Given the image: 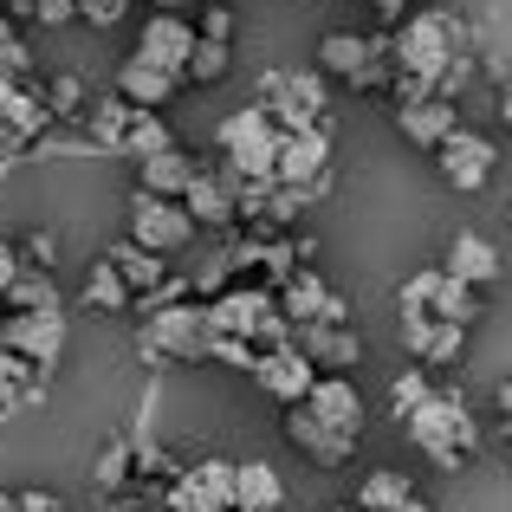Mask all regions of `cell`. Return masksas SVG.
Segmentation results:
<instances>
[{"instance_id": "6da1fadb", "label": "cell", "mask_w": 512, "mask_h": 512, "mask_svg": "<svg viewBox=\"0 0 512 512\" xmlns=\"http://www.w3.org/2000/svg\"><path fill=\"white\" fill-rule=\"evenodd\" d=\"M389 46H396V72L422 78V85L435 91L441 72H448L454 59H467V20L454 7L422 0V7H415L402 26H389Z\"/></svg>"}, {"instance_id": "7a4b0ae2", "label": "cell", "mask_w": 512, "mask_h": 512, "mask_svg": "<svg viewBox=\"0 0 512 512\" xmlns=\"http://www.w3.org/2000/svg\"><path fill=\"white\" fill-rule=\"evenodd\" d=\"M409 448H422L435 467H467L480 454V422H474V409H467V396L461 389H428V402L409 415Z\"/></svg>"}, {"instance_id": "3957f363", "label": "cell", "mask_w": 512, "mask_h": 512, "mask_svg": "<svg viewBox=\"0 0 512 512\" xmlns=\"http://www.w3.org/2000/svg\"><path fill=\"white\" fill-rule=\"evenodd\" d=\"M137 357L150 363V370H169V363H201V357H208V305L175 299V305H163V312H143Z\"/></svg>"}, {"instance_id": "277c9868", "label": "cell", "mask_w": 512, "mask_h": 512, "mask_svg": "<svg viewBox=\"0 0 512 512\" xmlns=\"http://www.w3.org/2000/svg\"><path fill=\"white\" fill-rule=\"evenodd\" d=\"M279 137H286V124L266 104H240L221 117V156L247 182H279Z\"/></svg>"}, {"instance_id": "5b68a950", "label": "cell", "mask_w": 512, "mask_h": 512, "mask_svg": "<svg viewBox=\"0 0 512 512\" xmlns=\"http://www.w3.org/2000/svg\"><path fill=\"white\" fill-rule=\"evenodd\" d=\"M318 72L325 78H350V85H383L396 78V46L389 39H370V33H325L318 39Z\"/></svg>"}, {"instance_id": "8992f818", "label": "cell", "mask_w": 512, "mask_h": 512, "mask_svg": "<svg viewBox=\"0 0 512 512\" xmlns=\"http://www.w3.org/2000/svg\"><path fill=\"white\" fill-rule=\"evenodd\" d=\"M253 104L279 117L286 130H305V124H331V91H325V72H266Z\"/></svg>"}, {"instance_id": "52a82bcc", "label": "cell", "mask_w": 512, "mask_h": 512, "mask_svg": "<svg viewBox=\"0 0 512 512\" xmlns=\"http://www.w3.org/2000/svg\"><path fill=\"white\" fill-rule=\"evenodd\" d=\"M234 480H240V461L201 454L195 467H175L169 474V506L175 512H240L234 506Z\"/></svg>"}, {"instance_id": "ba28073f", "label": "cell", "mask_w": 512, "mask_h": 512, "mask_svg": "<svg viewBox=\"0 0 512 512\" xmlns=\"http://www.w3.org/2000/svg\"><path fill=\"white\" fill-rule=\"evenodd\" d=\"M402 312H428V318H448V325H474L480 318V286L454 279L448 266H428L402 286Z\"/></svg>"}, {"instance_id": "9c48e42d", "label": "cell", "mask_w": 512, "mask_h": 512, "mask_svg": "<svg viewBox=\"0 0 512 512\" xmlns=\"http://www.w3.org/2000/svg\"><path fill=\"white\" fill-rule=\"evenodd\" d=\"M130 240H143L150 253H182L188 240H195V214L169 195L137 188V195H130Z\"/></svg>"}, {"instance_id": "30bf717a", "label": "cell", "mask_w": 512, "mask_h": 512, "mask_svg": "<svg viewBox=\"0 0 512 512\" xmlns=\"http://www.w3.org/2000/svg\"><path fill=\"white\" fill-rule=\"evenodd\" d=\"M65 338H72L65 312H0V344L20 350V357L33 363L39 376H46L52 363L65 357Z\"/></svg>"}, {"instance_id": "8fae6325", "label": "cell", "mask_w": 512, "mask_h": 512, "mask_svg": "<svg viewBox=\"0 0 512 512\" xmlns=\"http://www.w3.org/2000/svg\"><path fill=\"white\" fill-rule=\"evenodd\" d=\"M266 312H279V292L266 286H227L221 299H208V338H260ZM260 350V344H253Z\"/></svg>"}, {"instance_id": "7c38bea8", "label": "cell", "mask_w": 512, "mask_h": 512, "mask_svg": "<svg viewBox=\"0 0 512 512\" xmlns=\"http://www.w3.org/2000/svg\"><path fill=\"white\" fill-rule=\"evenodd\" d=\"M247 376H253V389H266L273 402H286V409H292V402H305V396H312V383H318L325 370H318V363L305 357L299 344H286V350H260Z\"/></svg>"}, {"instance_id": "4fadbf2b", "label": "cell", "mask_w": 512, "mask_h": 512, "mask_svg": "<svg viewBox=\"0 0 512 512\" xmlns=\"http://www.w3.org/2000/svg\"><path fill=\"white\" fill-rule=\"evenodd\" d=\"M435 163H441V175H448L461 195H480V188L493 182V169H500V150H493V137H480V130H454L448 143L435 150Z\"/></svg>"}, {"instance_id": "5bb4252c", "label": "cell", "mask_w": 512, "mask_h": 512, "mask_svg": "<svg viewBox=\"0 0 512 512\" xmlns=\"http://www.w3.org/2000/svg\"><path fill=\"white\" fill-rule=\"evenodd\" d=\"M195 46H201V26L188 20V13H169V7H156L150 20H143V33H137V52H143V59H150V65H169V72H182V78H188Z\"/></svg>"}, {"instance_id": "9a60e30c", "label": "cell", "mask_w": 512, "mask_h": 512, "mask_svg": "<svg viewBox=\"0 0 512 512\" xmlns=\"http://www.w3.org/2000/svg\"><path fill=\"white\" fill-rule=\"evenodd\" d=\"M286 441H292L299 454H312V467H344L350 454H357V435H344V428L318 422L305 402H292V409H286Z\"/></svg>"}, {"instance_id": "2e32d148", "label": "cell", "mask_w": 512, "mask_h": 512, "mask_svg": "<svg viewBox=\"0 0 512 512\" xmlns=\"http://www.w3.org/2000/svg\"><path fill=\"white\" fill-rule=\"evenodd\" d=\"M396 130L415 143V150H441V143L461 130V111H454V98H402L396 104Z\"/></svg>"}, {"instance_id": "e0dca14e", "label": "cell", "mask_w": 512, "mask_h": 512, "mask_svg": "<svg viewBox=\"0 0 512 512\" xmlns=\"http://www.w3.org/2000/svg\"><path fill=\"white\" fill-rule=\"evenodd\" d=\"M402 338H409L415 363L441 370V363H461V350H467V325H448V318H428V312H402Z\"/></svg>"}, {"instance_id": "ac0fdd59", "label": "cell", "mask_w": 512, "mask_h": 512, "mask_svg": "<svg viewBox=\"0 0 512 512\" xmlns=\"http://www.w3.org/2000/svg\"><path fill=\"white\" fill-rule=\"evenodd\" d=\"M331 169V124H305L279 137V182H318Z\"/></svg>"}, {"instance_id": "d6986e66", "label": "cell", "mask_w": 512, "mask_h": 512, "mask_svg": "<svg viewBox=\"0 0 512 512\" xmlns=\"http://www.w3.org/2000/svg\"><path fill=\"white\" fill-rule=\"evenodd\" d=\"M441 266H448L454 279H467V286H480L487 292L493 279L506 273V260H500V247H493L487 234H474V227H461V234L448 240V253H441Z\"/></svg>"}, {"instance_id": "ffe728a7", "label": "cell", "mask_w": 512, "mask_h": 512, "mask_svg": "<svg viewBox=\"0 0 512 512\" xmlns=\"http://www.w3.org/2000/svg\"><path fill=\"white\" fill-rule=\"evenodd\" d=\"M305 409H312L318 422L344 428V435H363V396H357V383H350L344 370H325V376H318L312 396H305Z\"/></svg>"}, {"instance_id": "44dd1931", "label": "cell", "mask_w": 512, "mask_h": 512, "mask_svg": "<svg viewBox=\"0 0 512 512\" xmlns=\"http://www.w3.org/2000/svg\"><path fill=\"white\" fill-rule=\"evenodd\" d=\"M182 85H188L182 72H169V65H150L143 52H130V59L117 65V91H124L130 104H143V111H163V104H169Z\"/></svg>"}, {"instance_id": "7402d4cb", "label": "cell", "mask_w": 512, "mask_h": 512, "mask_svg": "<svg viewBox=\"0 0 512 512\" xmlns=\"http://www.w3.org/2000/svg\"><path fill=\"white\" fill-rule=\"evenodd\" d=\"M299 350L318 363V370H350V363H363V338L350 325H325V318L299 325Z\"/></svg>"}, {"instance_id": "603a6c76", "label": "cell", "mask_w": 512, "mask_h": 512, "mask_svg": "<svg viewBox=\"0 0 512 512\" xmlns=\"http://www.w3.org/2000/svg\"><path fill=\"white\" fill-rule=\"evenodd\" d=\"M137 175H143L137 188H150V195H169V201H182V195H188V182L201 175V163L182 150V143H169V150L143 156V163H137Z\"/></svg>"}, {"instance_id": "cb8c5ba5", "label": "cell", "mask_w": 512, "mask_h": 512, "mask_svg": "<svg viewBox=\"0 0 512 512\" xmlns=\"http://www.w3.org/2000/svg\"><path fill=\"white\" fill-rule=\"evenodd\" d=\"M130 117H137V104H130L124 91H111V98H91V111H85V124H91V150H104V156H124Z\"/></svg>"}, {"instance_id": "d4e9b609", "label": "cell", "mask_w": 512, "mask_h": 512, "mask_svg": "<svg viewBox=\"0 0 512 512\" xmlns=\"http://www.w3.org/2000/svg\"><path fill=\"white\" fill-rule=\"evenodd\" d=\"M234 506L240 512H279V506H286V480H279V467L273 461H240Z\"/></svg>"}, {"instance_id": "484cf974", "label": "cell", "mask_w": 512, "mask_h": 512, "mask_svg": "<svg viewBox=\"0 0 512 512\" xmlns=\"http://www.w3.org/2000/svg\"><path fill=\"white\" fill-rule=\"evenodd\" d=\"M111 260H117V273L130 279V292H137V305H143V299H150V292H156V286L169 279L163 253H150L143 240H117V247H111Z\"/></svg>"}, {"instance_id": "4316f807", "label": "cell", "mask_w": 512, "mask_h": 512, "mask_svg": "<svg viewBox=\"0 0 512 512\" xmlns=\"http://www.w3.org/2000/svg\"><path fill=\"white\" fill-rule=\"evenodd\" d=\"M85 305H91V312H130V305H137V292H130L124 273H117L111 253H104V260H91V273H85Z\"/></svg>"}, {"instance_id": "83f0119b", "label": "cell", "mask_w": 512, "mask_h": 512, "mask_svg": "<svg viewBox=\"0 0 512 512\" xmlns=\"http://www.w3.org/2000/svg\"><path fill=\"white\" fill-rule=\"evenodd\" d=\"M402 500H415L409 467H370V474H363V487H357V506L363 512H389V506H402Z\"/></svg>"}, {"instance_id": "f1b7e54d", "label": "cell", "mask_w": 512, "mask_h": 512, "mask_svg": "<svg viewBox=\"0 0 512 512\" xmlns=\"http://www.w3.org/2000/svg\"><path fill=\"white\" fill-rule=\"evenodd\" d=\"M0 299H7L13 312H59V292H52V273H46V266H20V279H13Z\"/></svg>"}, {"instance_id": "f546056e", "label": "cell", "mask_w": 512, "mask_h": 512, "mask_svg": "<svg viewBox=\"0 0 512 512\" xmlns=\"http://www.w3.org/2000/svg\"><path fill=\"white\" fill-rule=\"evenodd\" d=\"M169 124H163V111H143L137 104V117H130V137H124V156L130 163H143V156H156V150H169Z\"/></svg>"}, {"instance_id": "4dcf8cb0", "label": "cell", "mask_w": 512, "mask_h": 512, "mask_svg": "<svg viewBox=\"0 0 512 512\" xmlns=\"http://www.w3.org/2000/svg\"><path fill=\"white\" fill-rule=\"evenodd\" d=\"M227 72H234V39H201L188 59V85H221Z\"/></svg>"}, {"instance_id": "1f68e13d", "label": "cell", "mask_w": 512, "mask_h": 512, "mask_svg": "<svg viewBox=\"0 0 512 512\" xmlns=\"http://www.w3.org/2000/svg\"><path fill=\"white\" fill-rule=\"evenodd\" d=\"M0 402H39V383H33V363L20 350L0 344Z\"/></svg>"}, {"instance_id": "d6a6232c", "label": "cell", "mask_w": 512, "mask_h": 512, "mask_svg": "<svg viewBox=\"0 0 512 512\" xmlns=\"http://www.w3.org/2000/svg\"><path fill=\"white\" fill-rule=\"evenodd\" d=\"M428 389H435V383H428V363H415V370H402L396 383H389V409H396V422H409V415L422 409Z\"/></svg>"}, {"instance_id": "836d02e7", "label": "cell", "mask_w": 512, "mask_h": 512, "mask_svg": "<svg viewBox=\"0 0 512 512\" xmlns=\"http://www.w3.org/2000/svg\"><path fill=\"white\" fill-rule=\"evenodd\" d=\"M46 104H52V117H78V111H85V78H78V72H59L46 85Z\"/></svg>"}, {"instance_id": "e575fe53", "label": "cell", "mask_w": 512, "mask_h": 512, "mask_svg": "<svg viewBox=\"0 0 512 512\" xmlns=\"http://www.w3.org/2000/svg\"><path fill=\"white\" fill-rule=\"evenodd\" d=\"M130 461H137V448L111 441V448L98 454V487H104V493H124V480H130Z\"/></svg>"}, {"instance_id": "d590c367", "label": "cell", "mask_w": 512, "mask_h": 512, "mask_svg": "<svg viewBox=\"0 0 512 512\" xmlns=\"http://www.w3.org/2000/svg\"><path fill=\"white\" fill-rule=\"evenodd\" d=\"M130 13V0H78V20H91V26H117Z\"/></svg>"}, {"instance_id": "8d00e7d4", "label": "cell", "mask_w": 512, "mask_h": 512, "mask_svg": "<svg viewBox=\"0 0 512 512\" xmlns=\"http://www.w3.org/2000/svg\"><path fill=\"white\" fill-rule=\"evenodd\" d=\"M201 39H234V13L227 7H201Z\"/></svg>"}, {"instance_id": "74e56055", "label": "cell", "mask_w": 512, "mask_h": 512, "mask_svg": "<svg viewBox=\"0 0 512 512\" xmlns=\"http://www.w3.org/2000/svg\"><path fill=\"white\" fill-rule=\"evenodd\" d=\"M370 7H376V20H383V26H402L422 0H370Z\"/></svg>"}, {"instance_id": "f35d334b", "label": "cell", "mask_w": 512, "mask_h": 512, "mask_svg": "<svg viewBox=\"0 0 512 512\" xmlns=\"http://www.w3.org/2000/svg\"><path fill=\"white\" fill-rule=\"evenodd\" d=\"M26 143H33V137H26V130H13L7 117H0V163H7V156H20Z\"/></svg>"}, {"instance_id": "ab89813d", "label": "cell", "mask_w": 512, "mask_h": 512, "mask_svg": "<svg viewBox=\"0 0 512 512\" xmlns=\"http://www.w3.org/2000/svg\"><path fill=\"white\" fill-rule=\"evenodd\" d=\"M13 39H20V20H13V13H7V7H0V52H7V46H13Z\"/></svg>"}, {"instance_id": "60d3db41", "label": "cell", "mask_w": 512, "mask_h": 512, "mask_svg": "<svg viewBox=\"0 0 512 512\" xmlns=\"http://www.w3.org/2000/svg\"><path fill=\"white\" fill-rule=\"evenodd\" d=\"M500 124L512 130V72H506V85H500Z\"/></svg>"}, {"instance_id": "b9f144b4", "label": "cell", "mask_w": 512, "mask_h": 512, "mask_svg": "<svg viewBox=\"0 0 512 512\" xmlns=\"http://www.w3.org/2000/svg\"><path fill=\"white\" fill-rule=\"evenodd\" d=\"M500 415H506V441H512V376L500 383Z\"/></svg>"}, {"instance_id": "7bdbcfd3", "label": "cell", "mask_w": 512, "mask_h": 512, "mask_svg": "<svg viewBox=\"0 0 512 512\" xmlns=\"http://www.w3.org/2000/svg\"><path fill=\"white\" fill-rule=\"evenodd\" d=\"M389 512H435L428 500H402V506H389Z\"/></svg>"}, {"instance_id": "ee69618b", "label": "cell", "mask_w": 512, "mask_h": 512, "mask_svg": "<svg viewBox=\"0 0 512 512\" xmlns=\"http://www.w3.org/2000/svg\"><path fill=\"white\" fill-rule=\"evenodd\" d=\"M156 7H169V13H188V7H201V0H156Z\"/></svg>"}, {"instance_id": "f6af8a7d", "label": "cell", "mask_w": 512, "mask_h": 512, "mask_svg": "<svg viewBox=\"0 0 512 512\" xmlns=\"http://www.w3.org/2000/svg\"><path fill=\"white\" fill-rule=\"evenodd\" d=\"M338 512H363V506H357V500H350V506H338Z\"/></svg>"}, {"instance_id": "bcb514c9", "label": "cell", "mask_w": 512, "mask_h": 512, "mask_svg": "<svg viewBox=\"0 0 512 512\" xmlns=\"http://www.w3.org/2000/svg\"><path fill=\"white\" fill-rule=\"evenodd\" d=\"M163 512H175V506H163Z\"/></svg>"}, {"instance_id": "7dc6e473", "label": "cell", "mask_w": 512, "mask_h": 512, "mask_svg": "<svg viewBox=\"0 0 512 512\" xmlns=\"http://www.w3.org/2000/svg\"><path fill=\"white\" fill-rule=\"evenodd\" d=\"M279 512H286V506H279Z\"/></svg>"}]
</instances>
